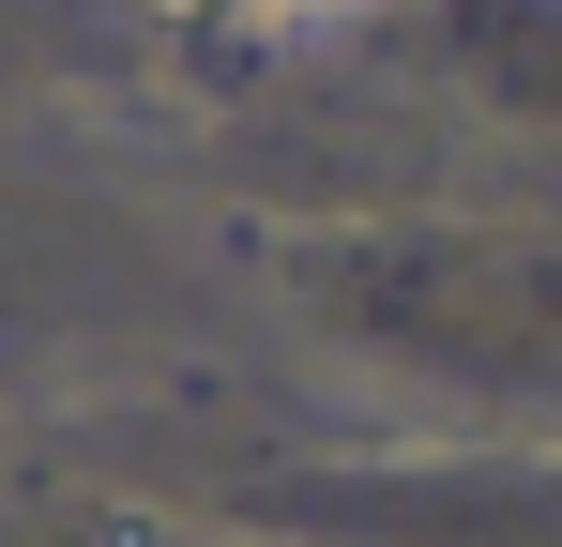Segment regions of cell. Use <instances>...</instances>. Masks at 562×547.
Returning <instances> with one entry per match:
<instances>
[{
	"instance_id": "6da1fadb",
	"label": "cell",
	"mask_w": 562,
	"mask_h": 547,
	"mask_svg": "<svg viewBox=\"0 0 562 547\" xmlns=\"http://www.w3.org/2000/svg\"><path fill=\"white\" fill-rule=\"evenodd\" d=\"M259 15H319V0H259Z\"/></svg>"
}]
</instances>
